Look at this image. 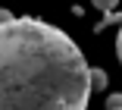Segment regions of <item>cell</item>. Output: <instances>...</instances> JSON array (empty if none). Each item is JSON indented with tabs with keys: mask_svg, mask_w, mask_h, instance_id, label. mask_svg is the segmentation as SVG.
<instances>
[{
	"mask_svg": "<svg viewBox=\"0 0 122 110\" xmlns=\"http://www.w3.org/2000/svg\"><path fill=\"white\" fill-rule=\"evenodd\" d=\"M91 66L63 29L16 16L0 25V110H88Z\"/></svg>",
	"mask_w": 122,
	"mask_h": 110,
	"instance_id": "obj_1",
	"label": "cell"
},
{
	"mask_svg": "<svg viewBox=\"0 0 122 110\" xmlns=\"http://www.w3.org/2000/svg\"><path fill=\"white\" fill-rule=\"evenodd\" d=\"M91 88H107V72L103 69H91Z\"/></svg>",
	"mask_w": 122,
	"mask_h": 110,
	"instance_id": "obj_2",
	"label": "cell"
},
{
	"mask_svg": "<svg viewBox=\"0 0 122 110\" xmlns=\"http://www.w3.org/2000/svg\"><path fill=\"white\" fill-rule=\"evenodd\" d=\"M91 3H94V10H103V13H110V10L119 3V0H91Z\"/></svg>",
	"mask_w": 122,
	"mask_h": 110,
	"instance_id": "obj_3",
	"label": "cell"
},
{
	"mask_svg": "<svg viewBox=\"0 0 122 110\" xmlns=\"http://www.w3.org/2000/svg\"><path fill=\"white\" fill-rule=\"evenodd\" d=\"M107 110H122V94H110L107 98Z\"/></svg>",
	"mask_w": 122,
	"mask_h": 110,
	"instance_id": "obj_4",
	"label": "cell"
},
{
	"mask_svg": "<svg viewBox=\"0 0 122 110\" xmlns=\"http://www.w3.org/2000/svg\"><path fill=\"white\" fill-rule=\"evenodd\" d=\"M16 16H13V10H6V6H0V25H6V22H13Z\"/></svg>",
	"mask_w": 122,
	"mask_h": 110,
	"instance_id": "obj_5",
	"label": "cell"
},
{
	"mask_svg": "<svg viewBox=\"0 0 122 110\" xmlns=\"http://www.w3.org/2000/svg\"><path fill=\"white\" fill-rule=\"evenodd\" d=\"M116 57H119V66H122V25H119V35H116Z\"/></svg>",
	"mask_w": 122,
	"mask_h": 110,
	"instance_id": "obj_6",
	"label": "cell"
}]
</instances>
